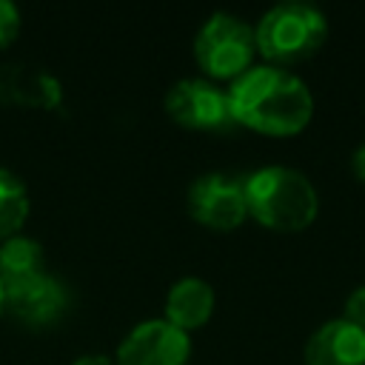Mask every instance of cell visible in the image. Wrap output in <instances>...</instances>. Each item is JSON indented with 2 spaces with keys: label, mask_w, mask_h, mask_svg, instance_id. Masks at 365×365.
I'll return each mask as SVG.
<instances>
[{
  "label": "cell",
  "mask_w": 365,
  "mask_h": 365,
  "mask_svg": "<svg viewBox=\"0 0 365 365\" xmlns=\"http://www.w3.org/2000/svg\"><path fill=\"white\" fill-rule=\"evenodd\" d=\"M257 54L268 66L288 68L314 57L328 40V17L308 0H282L271 6L257 23Z\"/></svg>",
  "instance_id": "3957f363"
},
{
  "label": "cell",
  "mask_w": 365,
  "mask_h": 365,
  "mask_svg": "<svg viewBox=\"0 0 365 365\" xmlns=\"http://www.w3.org/2000/svg\"><path fill=\"white\" fill-rule=\"evenodd\" d=\"M342 317L359 328H365V285H356L348 297H345V305H342Z\"/></svg>",
  "instance_id": "9a60e30c"
},
{
  "label": "cell",
  "mask_w": 365,
  "mask_h": 365,
  "mask_svg": "<svg viewBox=\"0 0 365 365\" xmlns=\"http://www.w3.org/2000/svg\"><path fill=\"white\" fill-rule=\"evenodd\" d=\"M46 274V248L26 234L0 242V279L3 288Z\"/></svg>",
  "instance_id": "7c38bea8"
},
{
  "label": "cell",
  "mask_w": 365,
  "mask_h": 365,
  "mask_svg": "<svg viewBox=\"0 0 365 365\" xmlns=\"http://www.w3.org/2000/svg\"><path fill=\"white\" fill-rule=\"evenodd\" d=\"M68 302L71 297L66 285L48 271L40 277L6 285V311L29 328H48L60 322L63 314L68 311Z\"/></svg>",
  "instance_id": "ba28073f"
},
{
  "label": "cell",
  "mask_w": 365,
  "mask_h": 365,
  "mask_svg": "<svg viewBox=\"0 0 365 365\" xmlns=\"http://www.w3.org/2000/svg\"><path fill=\"white\" fill-rule=\"evenodd\" d=\"M71 365H117V362L111 356H106V354H83Z\"/></svg>",
  "instance_id": "e0dca14e"
},
{
  "label": "cell",
  "mask_w": 365,
  "mask_h": 365,
  "mask_svg": "<svg viewBox=\"0 0 365 365\" xmlns=\"http://www.w3.org/2000/svg\"><path fill=\"white\" fill-rule=\"evenodd\" d=\"M29 208L31 200L26 182L14 171L0 168V242L20 234V228L29 220Z\"/></svg>",
  "instance_id": "4fadbf2b"
},
{
  "label": "cell",
  "mask_w": 365,
  "mask_h": 365,
  "mask_svg": "<svg viewBox=\"0 0 365 365\" xmlns=\"http://www.w3.org/2000/svg\"><path fill=\"white\" fill-rule=\"evenodd\" d=\"M23 29V14L11 0H0V51L14 46Z\"/></svg>",
  "instance_id": "5bb4252c"
},
{
  "label": "cell",
  "mask_w": 365,
  "mask_h": 365,
  "mask_svg": "<svg viewBox=\"0 0 365 365\" xmlns=\"http://www.w3.org/2000/svg\"><path fill=\"white\" fill-rule=\"evenodd\" d=\"M351 171L359 182H365V143H359L354 151H351Z\"/></svg>",
  "instance_id": "2e32d148"
},
{
  "label": "cell",
  "mask_w": 365,
  "mask_h": 365,
  "mask_svg": "<svg viewBox=\"0 0 365 365\" xmlns=\"http://www.w3.org/2000/svg\"><path fill=\"white\" fill-rule=\"evenodd\" d=\"M0 94L11 103L31 106V108H60L63 86L48 71H29V68H9L0 77Z\"/></svg>",
  "instance_id": "8fae6325"
},
{
  "label": "cell",
  "mask_w": 365,
  "mask_h": 365,
  "mask_svg": "<svg viewBox=\"0 0 365 365\" xmlns=\"http://www.w3.org/2000/svg\"><path fill=\"white\" fill-rule=\"evenodd\" d=\"M248 217L268 231H305L319 214V194L308 174L291 165H262L242 177Z\"/></svg>",
  "instance_id": "7a4b0ae2"
},
{
  "label": "cell",
  "mask_w": 365,
  "mask_h": 365,
  "mask_svg": "<svg viewBox=\"0 0 365 365\" xmlns=\"http://www.w3.org/2000/svg\"><path fill=\"white\" fill-rule=\"evenodd\" d=\"M257 57L254 26L231 11H214L194 34V63L211 83H234Z\"/></svg>",
  "instance_id": "277c9868"
},
{
  "label": "cell",
  "mask_w": 365,
  "mask_h": 365,
  "mask_svg": "<svg viewBox=\"0 0 365 365\" xmlns=\"http://www.w3.org/2000/svg\"><path fill=\"white\" fill-rule=\"evenodd\" d=\"M305 365H365V328L345 317L325 319L311 331L302 348Z\"/></svg>",
  "instance_id": "9c48e42d"
},
{
  "label": "cell",
  "mask_w": 365,
  "mask_h": 365,
  "mask_svg": "<svg viewBox=\"0 0 365 365\" xmlns=\"http://www.w3.org/2000/svg\"><path fill=\"white\" fill-rule=\"evenodd\" d=\"M6 311V288H3V279H0V314Z\"/></svg>",
  "instance_id": "ac0fdd59"
},
{
  "label": "cell",
  "mask_w": 365,
  "mask_h": 365,
  "mask_svg": "<svg viewBox=\"0 0 365 365\" xmlns=\"http://www.w3.org/2000/svg\"><path fill=\"white\" fill-rule=\"evenodd\" d=\"M214 305H217V294H214L211 282H205L200 277H180L165 294L163 319L185 334H191V331H200L202 325H208V319L214 317Z\"/></svg>",
  "instance_id": "30bf717a"
},
{
  "label": "cell",
  "mask_w": 365,
  "mask_h": 365,
  "mask_svg": "<svg viewBox=\"0 0 365 365\" xmlns=\"http://www.w3.org/2000/svg\"><path fill=\"white\" fill-rule=\"evenodd\" d=\"M185 205L197 225L208 231H220V234L237 231L248 220L242 180L222 174V171L200 174L188 188Z\"/></svg>",
  "instance_id": "8992f818"
},
{
  "label": "cell",
  "mask_w": 365,
  "mask_h": 365,
  "mask_svg": "<svg viewBox=\"0 0 365 365\" xmlns=\"http://www.w3.org/2000/svg\"><path fill=\"white\" fill-rule=\"evenodd\" d=\"M191 334L165 319H145L134 325L117 345V365H188Z\"/></svg>",
  "instance_id": "52a82bcc"
},
{
  "label": "cell",
  "mask_w": 365,
  "mask_h": 365,
  "mask_svg": "<svg viewBox=\"0 0 365 365\" xmlns=\"http://www.w3.org/2000/svg\"><path fill=\"white\" fill-rule=\"evenodd\" d=\"M231 111L240 128L265 137H294L314 117V94L291 68L254 63L228 86Z\"/></svg>",
  "instance_id": "6da1fadb"
},
{
  "label": "cell",
  "mask_w": 365,
  "mask_h": 365,
  "mask_svg": "<svg viewBox=\"0 0 365 365\" xmlns=\"http://www.w3.org/2000/svg\"><path fill=\"white\" fill-rule=\"evenodd\" d=\"M165 114L188 131L225 134L237 128L228 88L205 77L177 80L165 94Z\"/></svg>",
  "instance_id": "5b68a950"
}]
</instances>
